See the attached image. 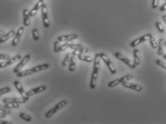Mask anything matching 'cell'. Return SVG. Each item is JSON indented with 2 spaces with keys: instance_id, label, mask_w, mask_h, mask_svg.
<instances>
[{
  "instance_id": "24",
  "label": "cell",
  "mask_w": 166,
  "mask_h": 124,
  "mask_svg": "<svg viewBox=\"0 0 166 124\" xmlns=\"http://www.w3.org/2000/svg\"><path fill=\"white\" fill-rule=\"evenodd\" d=\"M20 117L21 118L22 120H24V121H27V122H30L32 121V118L30 117L29 115H27V113H20Z\"/></svg>"
},
{
  "instance_id": "34",
  "label": "cell",
  "mask_w": 166,
  "mask_h": 124,
  "mask_svg": "<svg viewBox=\"0 0 166 124\" xmlns=\"http://www.w3.org/2000/svg\"><path fill=\"white\" fill-rule=\"evenodd\" d=\"M75 51L80 54H86V53H87V52H88V48L85 47H82V48H79V49H75Z\"/></svg>"
},
{
  "instance_id": "10",
  "label": "cell",
  "mask_w": 166,
  "mask_h": 124,
  "mask_svg": "<svg viewBox=\"0 0 166 124\" xmlns=\"http://www.w3.org/2000/svg\"><path fill=\"white\" fill-rule=\"evenodd\" d=\"M24 27H20L18 29L17 33H15V35L14 36V39H13L12 42V46L16 47L18 45L19 41H20V38H21L22 35L23 33H24Z\"/></svg>"
},
{
  "instance_id": "1",
  "label": "cell",
  "mask_w": 166,
  "mask_h": 124,
  "mask_svg": "<svg viewBox=\"0 0 166 124\" xmlns=\"http://www.w3.org/2000/svg\"><path fill=\"white\" fill-rule=\"evenodd\" d=\"M100 69V58L99 56V53L95 54L94 60V68H93V73L91 77L89 86L91 89H95L97 87V79H98L99 72Z\"/></svg>"
},
{
  "instance_id": "20",
  "label": "cell",
  "mask_w": 166,
  "mask_h": 124,
  "mask_svg": "<svg viewBox=\"0 0 166 124\" xmlns=\"http://www.w3.org/2000/svg\"><path fill=\"white\" fill-rule=\"evenodd\" d=\"M165 40L164 39L161 38L159 40V42H158V55H163V54L164 53V48L165 47Z\"/></svg>"
},
{
  "instance_id": "42",
  "label": "cell",
  "mask_w": 166,
  "mask_h": 124,
  "mask_svg": "<svg viewBox=\"0 0 166 124\" xmlns=\"http://www.w3.org/2000/svg\"><path fill=\"white\" fill-rule=\"evenodd\" d=\"M4 34H5V32L2 30H0V36H2Z\"/></svg>"
},
{
  "instance_id": "27",
  "label": "cell",
  "mask_w": 166,
  "mask_h": 124,
  "mask_svg": "<svg viewBox=\"0 0 166 124\" xmlns=\"http://www.w3.org/2000/svg\"><path fill=\"white\" fill-rule=\"evenodd\" d=\"M148 40H149L150 43V45L152 46V47L153 48V49H156V48H158V42H156V40H155V39L154 38L153 36L152 35L151 36Z\"/></svg>"
},
{
  "instance_id": "9",
  "label": "cell",
  "mask_w": 166,
  "mask_h": 124,
  "mask_svg": "<svg viewBox=\"0 0 166 124\" xmlns=\"http://www.w3.org/2000/svg\"><path fill=\"white\" fill-rule=\"evenodd\" d=\"M46 90V86L43 85H40L37 87H35V88L31 89V90H28V91L26 92V95L28 98L31 97V96H35V95H37L38 93H42V92L45 91Z\"/></svg>"
},
{
  "instance_id": "39",
  "label": "cell",
  "mask_w": 166,
  "mask_h": 124,
  "mask_svg": "<svg viewBox=\"0 0 166 124\" xmlns=\"http://www.w3.org/2000/svg\"><path fill=\"white\" fill-rule=\"evenodd\" d=\"M7 64H6V62H0V69L1 68H7Z\"/></svg>"
},
{
  "instance_id": "25",
  "label": "cell",
  "mask_w": 166,
  "mask_h": 124,
  "mask_svg": "<svg viewBox=\"0 0 166 124\" xmlns=\"http://www.w3.org/2000/svg\"><path fill=\"white\" fill-rule=\"evenodd\" d=\"M32 34H33V40L35 41H38L40 40V35H39L38 30L37 29H33V31H32Z\"/></svg>"
},
{
  "instance_id": "17",
  "label": "cell",
  "mask_w": 166,
  "mask_h": 124,
  "mask_svg": "<svg viewBox=\"0 0 166 124\" xmlns=\"http://www.w3.org/2000/svg\"><path fill=\"white\" fill-rule=\"evenodd\" d=\"M30 22V11L27 9L23 10V24L24 27H28Z\"/></svg>"
},
{
  "instance_id": "43",
  "label": "cell",
  "mask_w": 166,
  "mask_h": 124,
  "mask_svg": "<svg viewBox=\"0 0 166 124\" xmlns=\"http://www.w3.org/2000/svg\"><path fill=\"white\" fill-rule=\"evenodd\" d=\"M163 20L164 21V22L166 23V14H164V15L163 16Z\"/></svg>"
},
{
  "instance_id": "21",
  "label": "cell",
  "mask_w": 166,
  "mask_h": 124,
  "mask_svg": "<svg viewBox=\"0 0 166 124\" xmlns=\"http://www.w3.org/2000/svg\"><path fill=\"white\" fill-rule=\"evenodd\" d=\"M22 58L21 55H17L15 56L12 57V58H10L8 60H7L6 62V64H7V66H10V65H12V64L15 63V62H19L20 60Z\"/></svg>"
},
{
  "instance_id": "19",
  "label": "cell",
  "mask_w": 166,
  "mask_h": 124,
  "mask_svg": "<svg viewBox=\"0 0 166 124\" xmlns=\"http://www.w3.org/2000/svg\"><path fill=\"white\" fill-rule=\"evenodd\" d=\"M133 55H134V63L136 66L140 65L141 63V58H140V54H139V49L135 48L133 50Z\"/></svg>"
},
{
  "instance_id": "16",
  "label": "cell",
  "mask_w": 166,
  "mask_h": 124,
  "mask_svg": "<svg viewBox=\"0 0 166 124\" xmlns=\"http://www.w3.org/2000/svg\"><path fill=\"white\" fill-rule=\"evenodd\" d=\"M43 4H44V1H43V0H40V1H38L36 3V4L34 6V7L30 11V17H34V16L37 14V11L41 8V6L43 5Z\"/></svg>"
},
{
  "instance_id": "23",
  "label": "cell",
  "mask_w": 166,
  "mask_h": 124,
  "mask_svg": "<svg viewBox=\"0 0 166 124\" xmlns=\"http://www.w3.org/2000/svg\"><path fill=\"white\" fill-rule=\"evenodd\" d=\"M71 55H72V54L70 53V52L69 53H67L66 55H65V58H64L63 60V62H62L63 66L66 67L67 65H68V64H69V62H70V60H71Z\"/></svg>"
},
{
  "instance_id": "13",
  "label": "cell",
  "mask_w": 166,
  "mask_h": 124,
  "mask_svg": "<svg viewBox=\"0 0 166 124\" xmlns=\"http://www.w3.org/2000/svg\"><path fill=\"white\" fill-rule=\"evenodd\" d=\"M71 54H72L73 55H74V56L77 57V58H78V59L80 60L85 61V62H89V63H91V62H92L93 61H94V59H93V58H91V57L87 56V55H85L84 54L78 53V52H76L75 50L73 51V52H71Z\"/></svg>"
},
{
  "instance_id": "14",
  "label": "cell",
  "mask_w": 166,
  "mask_h": 124,
  "mask_svg": "<svg viewBox=\"0 0 166 124\" xmlns=\"http://www.w3.org/2000/svg\"><path fill=\"white\" fill-rule=\"evenodd\" d=\"M122 85H123V87H126V88L131 89V90H135V91L137 92H141L142 90V89H143L142 86L139 85L135 84V83H129V81H128V82L123 83H122Z\"/></svg>"
},
{
  "instance_id": "26",
  "label": "cell",
  "mask_w": 166,
  "mask_h": 124,
  "mask_svg": "<svg viewBox=\"0 0 166 124\" xmlns=\"http://www.w3.org/2000/svg\"><path fill=\"white\" fill-rule=\"evenodd\" d=\"M0 111L3 112V113H4L7 115H10L12 113L11 110H10V108H8L6 107L4 105L3 106V105L0 104Z\"/></svg>"
},
{
  "instance_id": "40",
  "label": "cell",
  "mask_w": 166,
  "mask_h": 124,
  "mask_svg": "<svg viewBox=\"0 0 166 124\" xmlns=\"http://www.w3.org/2000/svg\"><path fill=\"white\" fill-rule=\"evenodd\" d=\"M7 114H5V113H3V112H1V113H0V119H5V118L7 117Z\"/></svg>"
},
{
  "instance_id": "8",
  "label": "cell",
  "mask_w": 166,
  "mask_h": 124,
  "mask_svg": "<svg viewBox=\"0 0 166 124\" xmlns=\"http://www.w3.org/2000/svg\"><path fill=\"white\" fill-rule=\"evenodd\" d=\"M41 12H42V17H43V25L46 28H49L50 27V22H49L48 14V9L46 4H43L41 6Z\"/></svg>"
},
{
  "instance_id": "29",
  "label": "cell",
  "mask_w": 166,
  "mask_h": 124,
  "mask_svg": "<svg viewBox=\"0 0 166 124\" xmlns=\"http://www.w3.org/2000/svg\"><path fill=\"white\" fill-rule=\"evenodd\" d=\"M4 106L10 109L18 108H20V103H5V104H4Z\"/></svg>"
},
{
  "instance_id": "31",
  "label": "cell",
  "mask_w": 166,
  "mask_h": 124,
  "mask_svg": "<svg viewBox=\"0 0 166 124\" xmlns=\"http://www.w3.org/2000/svg\"><path fill=\"white\" fill-rule=\"evenodd\" d=\"M11 91V88L10 87H4L0 89V96H3L4 94L10 93Z\"/></svg>"
},
{
  "instance_id": "22",
  "label": "cell",
  "mask_w": 166,
  "mask_h": 124,
  "mask_svg": "<svg viewBox=\"0 0 166 124\" xmlns=\"http://www.w3.org/2000/svg\"><path fill=\"white\" fill-rule=\"evenodd\" d=\"M76 56L74 55H71V60H70V62L68 65H69V71L70 72H74L76 70Z\"/></svg>"
},
{
  "instance_id": "41",
  "label": "cell",
  "mask_w": 166,
  "mask_h": 124,
  "mask_svg": "<svg viewBox=\"0 0 166 124\" xmlns=\"http://www.w3.org/2000/svg\"><path fill=\"white\" fill-rule=\"evenodd\" d=\"M0 124H11V123L7 121H3L0 119Z\"/></svg>"
},
{
  "instance_id": "28",
  "label": "cell",
  "mask_w": 166,
  "mask_h": 124,
  "mask_svg": "<svg viewBox=\"0 0 166 124\" xmlns=\"http://www.w3.org/2000/svg\"><path fill=\"white\" fill-rule=\"evenodd\" d=\"M69 47L70 49H73V50H75V49H79V48L84 47V45H81V44L71 43V44H70V45H69V47Z\"/></svg>"
},
{
  "instance_id": "15",
  "label": "cell",
  "mask_w": 166,
  "mask_h": 124,
  "mask_svg": "<svg viewBox=\"0 0 166 124\" xmlns=\"http://www.w3.org/2000/svg\"><path fill=\"white\" fill-rule=\"evenodd\" d=\"M78 37V35L76 34H71V35H61L58 37V40L60 42H66L71 41V40H76Z\"/></svg>"
},
{
  "instance_id": "36",
  "label": "cell",
  "mask_w": 166,
  "mask_h": 124,
  "mask_svg": "<svg viewBox=\"0 0 166 124\" xmlns=\"http://www.w3.org/2000/svg\"><path fill=\"white\" fill-rule=\"evenodd\" d=\"M10 58V55L7 54H0V60H8Z\"/></svg>"
},
{
  "instance_id": "38",
  "label": "cell",
  "mask_w": 166,
  "mask_h": 124,
  "mask_svg": "<svg viewBox=\"0 0 166 124\" xmlns=\"http://www.w3.org/2000/svg\"><path fill=\"white\" fill-rule=\"evenodd\" d=\"M166 10V3L165 2L161 7H160V11L161 12H165Z\"/></svg>"
},
{
  "instance_id": "6",
  "label": "cell",
  "mask_w": 166,
  "mask_h": 124,
  "mask_svg": "<svg viewBox=\"0 0 166 124\" xmlns=\"http://www.w3.org/2000/svg\"><path fill=\"white\" fill-rule=\"evenodd\" d=\"M132 78H133V77H132V75H131V74H127V75L122 77V78H119V79H116L113 81H111L110 83H109L108 87H111V88L114 87H116V86L122 84L123 83L128 82V81H129L130 80H132Z\"/></svg>"
},
{
  "instance_id": "7",
  "label": "cell",
  "mask_w": 166,
  "mask_h": 124,
  "mask_svg": "<svg viewBox=\"0 0 166 124\" xmlns=\"http://www.w3.org/2000/svg\"><path fill=\"white\" fill-rule=\"evenodd\" d=\"M114 56L116 57L118 60H119L123 62L124 64H126L128 67H129V68H132V69H135V68H136V65H135V63H134L131 60H129V58H127L126 56H124L123 54L121 53V52H115Z\"/></svg>"
},
{
  "instance_id": "30",
  "label": "cell",
  "mask_w": 166,
  "mask_h": 124,
  "mask_svg": "<svg viewBox=\"0 0 166 124\" xmlns=\"http://www.w3.org/2000/svg\"><path fill=\"white\" fill-rule=\"evenodd\" d=\"M155 26H156L157 29H158V31L161 33H165V30H164V27L162 24H161L160 22H155Z\"/></svg>"
},
{
  "instance_id": "33",
  "label": "cell",
  "mask_w": 166,
  "mask_h": 124,
  "mask_svg": "<svg viewBox=\"0 0 166 124\" xmlns=\"http://www.w3.org/2000/svg\"><path fill=\"white\" fill-rule=\"evenodd\" d=\"M61 42L60 41H58V40H57V41H55L54 42V45H53V46H54V52L55 53H58V52H60V46H61Z\"/></svg>"
},
{
  "instance_id": "4",
  "label": "cell",
  "mask_w": 166,
  "mask_h": 124,
  "mask_svg": "<svg viewBox=\"0 0 166 124\" xmlns=\"http://www.w3.org/2000/svg\"><path fill=\"white\" fill-rule=\"evenodd\" d=\"M99 56L100 59H101L103 61H104V62L106 64V65L107 66L108 69L110 70L111 73L113 74V75L116 74V68H115L114 65H113V63H112V61L110 60V58H108V56H107L105 53H104V52H100V53H99Z\"/></svg>"
},
{
  "instance_id": "3",
  "label": "cell",
  "mask_w": 166,
  "mask_h": 124,
  "mask_svg": "<svg viewBox=\"0 0 166 124\" xmlns=\"http://www.w3.org/2000/svg\"><path fill=\"white\" fill-rule=\"evenodd\" d=\"M67 104H68V101H67V100H61V102L57 103L54 107L50 108L48 111L46 112V113L45 114V116H46V118H47V119H50V118H51L55 113H56L58 110L65 107Z\"/></svg>"
},
{
  "instance_id": "5",
  "label": "cell",
  "mask_w": 166,
  "mask_h": 124,
  "mask_svg": "<svg viewBox=\"0 0 166 124\" xmlns=\"http://www.w3.org/2000/svg\"><path fill=\"white\" fill-rule=\"evenodd\" d=\"M30 58H31V56H30V55H29V54H27V55H24V58H22L20 60V62L14 67V68L13 69V73L17 74L19 72H20V71L22 70V68L28 63Z\"/></svg>"
},
{
  "instance_id": "35",
  "label": "cell",
  "mask_w": 166,
  "mask_h": 124,
  "mask_svg": "<svg viewBox=\"0 0 166 124\" xmlns=\"http://www.w3.org/2000/svg\"><path fill=\"white\" fill-rule=\"evenodd\" d=\"M155 63L157 64L158 65H159V66H161V68H164V69H166V65H165V62H164V61L161 60H157L156 61H155Z\"/></svg>"
},
{
  "instance_id": "18",
  "label": "cell",
  "mask_w": 166,
  "mask_h": 124,
  "mask_svg": "<svg viewBox=\"0 0 166 124\" xmlns=\"http://www.w3.org/2000/svg\"><path fill=\"white\" fill-rule=\"evenodd\" d=\"M14 35H15V31L14 30H10L7 33L3 35L2 36H0V43H3V42L7 41L10 38L14 37Z\"/></svg>"
},
{
  "instance_id": "12",
  "label": "cell",
  "mask_w": 166,
  "mask_h": 124,
  "mask_svg": "<svg viewBox=\"0 0 166 124\" xmlns=\"http://www.w3.org/2000/svg\"><path fill=\"white\" fill-rule=\"evenodd\" d=\"M13 84H14V87H15V88L17 89V90L18 91V93L20 94V96H22V98H24V99H26V100H28L29 98L27 97V95H26V91L24 90V89L23 88V87L22 86L21 83H20V81H14V83H13Z\"/></svg>"
},
{
  "instance_id": "2",
  "label": "cell",
  "mask_w": 166,
  "mask_h": 124,
  "mask_svg": "<svg viewBox=\"0 0 166 124\" xmlns=\"http://www.w3.org/2000/svg\"><path fill=\"white\" fill-rule=\"evenodd\" d=\"M50 67V65L48 63H43L41 64V65H37V66L34 67L33 68H30V69H27L25 70H22L19 72L18 73H17V78H23V77H26V76H29V75H31L33 74L36 73L40 72V71H43L47 70L48 68H49Z\"/></svg>"
},
{
  "instance_id": "44",
  "label": "cell",
  "mask_w": 166,
  "mask_h": 124,
  "mask_svg": "<svg viewBox=\"0 0 166 124\" xmlns=\"http://www.w3.org/2000/svg\"><path fill=\"white\" fill-rule=\"evenodd\" d=\"M163 58H164V60H166V55L165 54H163Z\"/></svg>"
},
{
  "instance_id": "37",
  "label": "cell",
  "mask_w": 166,
  "mask_h": 124,
  "mask_svg": "<svg viewBox=\"0 0 166 124\" xmlns=\"http://www.w3.org/2000/svg\"><path fill=\"white\" fill-rule=\"evenodd\" d=\"M158 4H159V0H152V7L153 9H156L158 7Z\"/></svg>"
},
{
  "instance_id": "32",
  "label": "cell",
  "mask_w": 166,
  "mask_h": 124,
  "mask_svg": "<svg viewBox=\"0 0 166 124\" xmlns=\"http://www.w3.org/2000/svg\"><path fill=\"white\" fill-rule=\"evenodd\" d=\"M71 43V41L64 42V43L63 44V45H61V46H60V51H64L65 49H66L67 48L69 47L70 44Z\"/></svg>"
},
{
  "instance_id": "11",
  "label": "cell",
  "mask_w": 166,
  "mask_h": 124,
  "mask_svg": "<svg viewBox=\"0 0 166 124\" xmlns=\"http://www.w3.org/2000/svg\"><path fill=\"white\" fill-rule=\"evenodd\" d=\"M28 100H26V99L23 98H5L2 100L3 103L5 104V103H20V104H22V103H24L26 102H27Z\"/></svg>"
}]
</instances>
